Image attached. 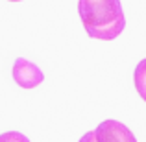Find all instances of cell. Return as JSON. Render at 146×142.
I'll use <instances>...</instances> for the list:
<instances>
[{"label":"cell","instance_id":"cell-1","mask_svg":"<svg viewBox=\"0 0 146 142\" xmlns=\"http://www.w3.org/2000/svg\"><path fill=\"white\" fill-rule=\"evenodd\" d=\"M80 18L93 39L113 41L124 32L126 17L120 0H80Z\"/></svg>","mask_w":146,"mask_h":142},{"label":"cell","instance_id":"cell-2","mask_svg":"<svg viewBox=\"0 0 146 142\" xmlns=\"http://www.w3.org/2000/svg\"><path fill=\"white\" fill-rule=\"evenodd\" d=\"M13 79L22 89H33L39 83H43L44 76L37 68V65H33L32 61L24 59V57H19L13 65Z\"/></svg>","mask_w":146,"mask_h":142},{"label":"cell","instance_id":"cell-3","mask_svg":"<svg viewBox=\"0 0 146 142\" xmlns=\"http://www.w3.org/2000/svg\"><path fill=\"white\" fill-rule=\"evenodd\" d=\"M96 142H137L133 133L117 120H104L94 129Z\"/></svg>","mask_w":146,"mask_h":142},{"label":"cell","instance_id":"cell-4","mask_svg":"<svg viewBox=\"0 0 146 142\" xmlns=\"http://www.w3.org/2000/svg\"><path fill=\"white\" fill-rule=\"evenodd\" d=\"M133 81H135V89L139 96L146 102V59H143L135 68V74H133Z\"/></svg>","mask_w":146,"mask_h":142},{"label":"cell","instance_id":"cell-5","mask_svg":"<svg viewBox=\"0 0 146 142\" xmlns=\"http://www.w3.org/2000/svg\"><path fill=\"white\" fill-rule=\"evenodd\" d=\"M0 142H30V140L26 135H22L19 131H7L0 135Z\"/></svg>","mask_w":146,"mask_h":142},{"label":"cell","instance_id":"cell-6","mask_svg":"<svg viewBox=\"0 0 146 142\" xmlns=\"http://www.w3.org/2000/svg\"><path fill=\"white\" fill-rule=\"evenodd\" d=\"M80 142H96V133L94 131H87L85 135L80 139Z\"/></svg>","mask_w":146,"mask_h":142},{"label":"cell","instance_id":"cell-7","mask_svg":"<svg viewBox=\"0 0 146 142\" xmlns=\"http://www.w3.org/2000/svg\"><path fill=\"white\" fill-rule=\"evenodd\" d=\"M9 2H19V0H9Z\"/></svg>","mask_w":146,"mask_h":142}]
</instances>
